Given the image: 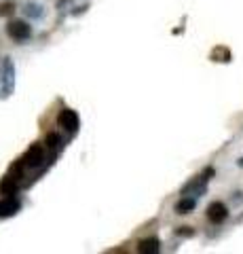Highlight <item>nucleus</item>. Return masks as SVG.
I'll return each mask as SVG.
<instances>
[{"mask_svg":"<svg viewBox=\"0 0 243 254\" xmlns=\"http://www.w3.org/2000/svg\"><path fill=\"white\" fill-rule=\"evenodd\" d=\"M6 34H9V38H13V40L24 42L32 36V26L24 19H11L9 24H6Z\"/></svg>","mask_w":243,"mask_h":254,"instance_id":"f257e3e1","label":"nucleus"},{"mask_svg":"<svg viewBox=\"0 0 243 254\" xmlns=\"http://www.w3.org/2000/svg\"><path fill=\"white\" fill-rule=\"evenodd\" d=\"M205 216H207V221H210L212 224H222L228 218V208L224 206L222 201H212L210 206H207V210H205Z\"/></svg>","mask_w":243,"mask_h":254,"instance_id":"f03ea898","label":"nucleus"},{"mask_svg":"<svg viewBox=\"0 0 243 254\" xmlns=\"http://www.w3.org/2000/svg\"><path fill=\"white\" fill-rule=\"evenodd\" d=\"M57 125L63 127L68 133H74L78 129V115L72 108H61L57 115Z\"/></svg>","mask_w":243,"mask_h":254,"instance_id":"7ed1b4c3","label":"nucleus"},{"mask_svg":"<svg viewBox=\"0 0 243 254\" xmlns=\"http://www.w3.org/2000/svg\"><path fill=\"white\" fill-rule=\"evenodd\" d=\"M45 148L47 146H42V144H32L30 148L26 151V155H24V165L26 167H38L42 161H45Z\"/></svg>","mask_w":243,"mask_h":254,"instance_id":"20e7f679","label":"nucleus"},{"mask_svg":"<svg viewBox=\"0 0 243 254\" xmlns=\"http://www.w3.org/2000/svg\"><path fill=\"white\" fill-rule=\"evenodd\" d=\"M19 210H21V203H19V199H15L13 195L2 197V199H0V218L15 216Z\"/></svg>","mask_w":243,"mask_h":254,"instance_id":"39448f33","label":"nucleus"},{"mask_svg":"<svg viewBox=\"0 0 243 254\" xmlns=\"http://www.w3.org/2000/svg\"><path fill=\"white\" fill-rule=\"evenodd\" d=\"M138 250L140 254H156L161 250V242L156 237H146V239H140L138 242Z\"/></svg>","mask_w":243,"mask_h":254,"instance_id":"423d86ee","label":"nucleus"},{"mask_svg":"<svg viewBox=\"0 0 243 254\" xmlns=\"http://www.w3.org/2000/svg\"><path fill=\"white\" fill-rule=\"evenodd\" d=\"M19 178H15V176H6V178H2V182H0V195L2 197H9V195H15L17 189H19Z\"/></svg>","mask_w":243,"mask_h":254,"instance_id":"0eeeda50","label":"nucleus"},{"mask_svg":"<svg viewBox=\"0 0 243 254\" xmlns=\"http://www.w3.org/2000/svg\"><path fill=\"white\" fill-rule=\"evenodd\" d=\"M195 208H197V199H195V197H190V195H184L182 199L176 203V212H178V214H190Z\"/></svg>","mask_w":243,"mask_h":254,"instance_id":"6e6552de","label":"nucleus"},{"mask_svg":"<svg viewBox=\"0 0 243 254\" xmlns=\"http://www.w3.org/2000/svg\"><path fill=\"white\" fill-rule=\"evenodd\" d=\"M15 2H13V0H2V2H0V17H13L15 15Z\"/></svg>","mask_w":243,"mask_h":254,"instance_id":"1a4fd4ad","label":"nucleus"},{"mask_svg":"<svg viewBox=\"0 0 243 254\" xmlns=\"http://www.w3.org/2000/svg\"><path fill=\"white\" fill-rule=\"evenodd\" d=\"M212 60L213 62H231V51L226 47H216L212 51Z\"/></svg>","mask_w":243,"mask_h":254,"instance_id":"9d476101","label":"nucleus"},{"mask_svg":"<svg viewBox=\"0 0 243 254\" xmlns=\"http://www.w3.org/2000/svg\"><path fill=\"white\" fill-rule=\"evenodd\" d=\"M45 146H47V151H57V148L61 146V138H60V133H47V140H45Z\"/></svg>","mask_w":243,"mask_h":254,"instance_id":"9b49d317","label":"nucleus"},{"mask_svg":"<svg viewBox=\"0 0 243 254\" xmlns=\"http://www.w3.org/2000/svg\"><path fill=\"white\" fill-rule=\"evenodd\" d=\"M176 233L180 237H192V235H195V229H192V227H178Z\"/></svg>","mask_w":243,"mask_h":254,"instance_id":"f8f14e48","label":"nucleus"},{"mask_svg":"<svg viewBox=\"0 0 243 254\" xmlns=\"http://www.w3.org/2000/svg\"><path fill=\"white\" fill-rule=\"evenodd\" d=\"M239 163H241V165H243V159H241V161H239Z\"/></svg>","mask_w":243,"mask_h":254,"instance_id":"ddd939ff","label":"nucleus"}]
</instances>
